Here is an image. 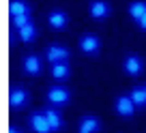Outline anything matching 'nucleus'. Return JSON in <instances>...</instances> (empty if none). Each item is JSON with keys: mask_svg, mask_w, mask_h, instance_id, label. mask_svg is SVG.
<instances>
[{"mask_svg": "<svg viewBox=\"0 0 146 133\" xmlns=\"http://www.w3.org/2000/svg\"><path fill=\"white\" fill-rule=\"evenodd\" d=\"M71 101V92H69V88L60 86V84H54V86L47 88V103L54 107H62L67 105V103Z\"/></svg>", "mask_w": 146, "mask_h": 133, "instance_id": "obj_1", "label": "nucleus"}, {"mask_svg": "<svg viewBox=\"0 0 146 133\" xmlns=\"http://www.w3.org/2000/svg\"><path fill=\"white\" fill-rule=\"evenodd\" d=\"M78 47H80V52L86 54V56H97L101 52V39L97 37V34H92V32H86V34L80 37Z\"/></svg>", "mask_w": 146, "mask_h": 133, "instance_id": "obj_2", "label": "nucleus"}, {"mask_svg": "<svg viewBox=\"0 0 146 133\" xmlns=\"http://www.w3.org/2000/svg\"><path fill=\"white\" fill-rule=\"evenodd\" d=\"M88 13L92 19H108L112 15V7H110L108 0H90L88 2Z\"/></svg>", "mask_w": 146, "mask_h": 133, "instance_id": "obj_3", "label": "nucleus"}, {"mask_svg": "<svg viewBox=\"0 0 146 133\" xmlns=\"http://www.w3.org/2000/svg\"><path fill=\"white\" fill-rule=\"evenodd\" d=\"M28 127H30L32 133H54L43 112H32L28 116Z\"/></svg>", "mask_w": 146, "mask_h": 133, "instance_id": "obj_4", "label": "nucleus"}, {"mask_svg": "<svg viewBox=\"0 0 146 133\" xmlns=\"http://www.w3.org/2000/svg\"><path fill=\"white\" fill-rule=\"evenodd\" d=\"M123 69L127 75H131V77H137V75L144 71V60H142V56L137 54H127L123 60Z\"/></svg>", "mask_w": 146, "mask_h": 133, "instance_id": "obj_5", "label": "nucleus"}, {"mask_svg": "<svg viewBox=\"0 0 146 133\" xmlns=\"http://www.w3.org/2000/svg\"><path fill=\"white\" fill-rule=\"evenodd\" d=\"M114 107H116V114L123 116V118H131V116L135 114V110H137V105L133 103V99L129 95H120L118 99H116Z\"/></svg>", "mask_w": 146, "mask_h": 133, "instance_id": "obj_6", "label": "nucleus"}, {"mask_svg": "<svg viewBox=\"0 0 146 133\" xmlns=\"http://www.w3.org/2000/svg\"><path fill=\"white\" fill-rule=\"evenodd\" d=\"M28 103V90L22 86H13L9 90V105L11 110H22V107H26Z\"/></svg>", "mask_w": 146, "mask_h": 133, "instance_id": "obj_7", "label": "nucleus"}, {"mask_svg": "<svg viewBox=\"0 0 146 133\" xmlns=\"http://www.w3.org/2000/svg\"><path fill=\"white\" fill-rule=\"evenodd\" d=\"M22 69H24V73L30 75V77L39 75V73H41V69H43V60H41V56H36V54L24 56V60H22Z\"/></svg>", "mask_w": 146, "mask_h": 133, "instance_id": "obj_8", "label": "nucleus"}, {"mask_svg": "<svg viewBox=\"0 0 146 133\" xmlns=\"http://www.w3.org/2000/svg\"><path fill=\"white\" fill-rule=\"evenodd\" d=\"M67 58H69V50H67V47L58 45V43L47 45V50H45V60H47L50 64H54V62H64Z\"/></svg>", "mask_w": 146, "mask_h": 133, "instance_id": "obj_9", "label": "nucleus"}, {"mask_svg": "<svg viewBox=\"0 0 146 133\" xmlns=\"http://www.w3.org/2000/svg\"><path fill=\"white\" fill-rule=\"evenodd\" d=\"M47 24H50L52 30H64L67 24H69V15L60 9H52L47 13Z\"/></svg>", "mask_w": 146, "mask_h": 133, "instance_id": "obj_10", "label": "nucleus"}, {"mask_svg": "<svg viewBox=\"0 0 146 133\" xmlns=\"http://www.w3.org/2000/svg\"><path fill=\"white\" fill-rule=\"evenodd\" d=\"M43 114H45V118H47V122H50L52 131H54V133L62 131L64 120H62V116H60L58 107H54V105H52V107H43Z\"/></svg>", "mask_w": 146, "mask_h": 133, "instance_id": "obj_11", "label": "nucleus"}, {"mask_svg": "<svg viewBox=\"0 0 146 133\" xmlns=\"http://www.w3.org/2000/svg\"><path fill=\"white\" fill-rule=\"evenodd\" d=\"M99 129H101V122L95 116H84L78 124V133H99Z\"/></svg>", "mask_w": 146, "mask_h": 133, "instance_id": "obj_12", "label": "nucleus"}, {"mask_svg": "<svg viewBox=\"0 0 146 133\" xmlns=\"http://www.w3.org/2000/svg\"><path fill=\"white\" fill-rule=\"evenodd\" d=\"M9 15H30V5L26 0H9Z\"/></svg>", "mask_w": 146, "mask_h": 133, "instance_id": "obj_13", "label": "nucleus"}, {"mask_svg": "<svg viewBox=\"0 0 146 133\" xmlns=\"http://www.w3.org/2000/svg\"><path fill=\"white\" fill-rule=\"evenodd\" d=\"M50 71H52V77H54V79H58V82L67 79V77H69V73H71V69H69L67 60H64V62H54Z\"/></svg>", "mask_w": 146, "mask_h": 133, "instance_id": "obj_14", "label": "nucleus"}, {"mask_svg": "<svg viewBox=\"0 0 146 133\" xmlns=\"http://www.w3.org/2000/svg\"><path fill=\"white\" fill-rule=\"evenodd\" d=\"M17 39H22L24 43H32V41L36 39V26H35L32 22L26 24V26H22V28L17 30Z\"/></svg>", "mask_w": 146, "mask_h": 133, "instance_id": "obj_15", "label": "nucleus"}, {"mask_svg": "<svg viewBox=\"0 0 146 133\" xmlns=\"http://www.w3.org/2000/svg\"><path fill=\"white\" fill-rule=\"evenodd\" d=\"M129 97L133 99V103H135L137 107H146V88H144V86H135V88H131Z\"/></svg>", "mask_w": 146, "mask_h": 133, "instance_id": "obj_16", "label": "nucleus"}, {"mask_svg": "<svg viewBox=\"0 0 146 133\" xmlns=\"http://www.w3.org/2000/svg\"><path fill=\"white\" fill-rule=\"evenodd\" d=\"M127 11H129V15H131V17L137 22V19H140L142 15L146 13V2H142V0H133L131 5H129Z\"/></svg>", "mask_w": 146, "mask_h": 133, "instance_id": "obj_17", "label": "nucleus"}, {"mask_svg": "<svg viewBox=\"0 0 146 133\" xmlns=\"http://www.w3.org/2000/svg\"><path fill=\"white\" fill-rule=\"evenodd\" d=\"M26 24H30V15H15V17H11V28L13 30H19Z\"/></svg>", "mask_w": 146, "mask_h": 133, "instance_id": "obj_18", "label": "nucleus"}, {"mask_svg": "<svg viewBox=\"0 0 146 133\" xmlns=\"http://www.w3.org/2000/svg\"><path fill=\"white\" fill-rule=\"evenodd\" d=\"M137 26H140V30H146V13L137 19Z\"/></svg>", "mask_w": 146, "mask_h": 133, "instance_id": "obj_19", "label": "nucleus"}, {"mask_svg": "<svg viewBox=\"0 0 146 133\" xmlns=\"http://www.w3.org/2000/svg\"><path fill=\"white\" fill-rule=\"evenodd\" d=\"M7 133H22V131H19L17 127H9V129H7Z\"/></svg>", "mask_w": 146, "mask_h": 133, "instance_id": "obj_20", "label": "nucleus"}, {"mask_svg": "<svg viewBox=\"0 0 146 133\" xmlns=\"http://www.w3.org/2000/svg\"><path fill=\"white\" fill-rule=\"evenodd\" d=\"M144 88H146V86H144Z\"/></svg>", "mask_w": 146, "mask_h": 133, "instance_id": "obj_21", "label": "nucleus"}]
</instances>
